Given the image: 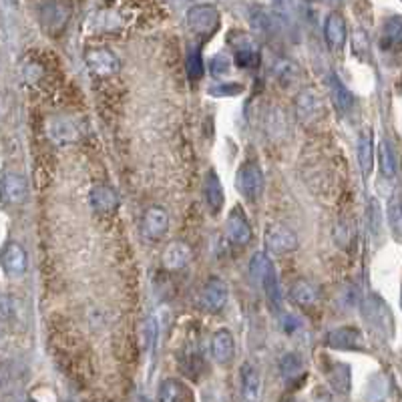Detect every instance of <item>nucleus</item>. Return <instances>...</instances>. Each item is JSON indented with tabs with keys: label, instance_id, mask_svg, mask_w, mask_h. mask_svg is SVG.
Returning <instances> with one entry per match:
<instances>
[{
	"label": "nucleus",
	"instance_id": "f257e3e1",
	"mask_svg": "<svg viewBox=\"0 0 402 402\" xmlns=\"http://www.w3.org/2000/svg\"><path fill=\"white\" fill-rule=\"evenodd\" d=\"M362 314H364L366 322L377 332H380L382 336H392L394 320H392L386 302L382 300L380 296H368L366 298V302L362 304Z\"/></svg>",
	"mask_w": 402,
	"mask_h": 402
},
{
	"label": "nucleus",
	"instance_id": "f03ea898",
	"mask_svg": "<svg viewBox=\"0 0 402 402\" xmlns=\"http://www.w3.org/2000/svg\"><path fill=\"white\" fill-rule=\"evenodd\" d=\"M188 26L197 37L209 38L219 26V13L214 4H195L188 11Z\"/></svg>",
	"mask_w": 402,
	"mask_h": 402
},
{
	"label": "nucleus",
	"instance_id": "7ed1b4c3",
	"mask_svg": "<svg viewBox=\"0 0 402 402\" xmlns=\"http://www.w3.org/2000/svg\"><path fill=\"white\" fill-rule=\"evenodd\" d=\"M265 248L274 255H284L298 248V238L289 227L282 224H270L264 231Z\"/></svg>",
	"mask_w": 402,
	"mask_h": 402
},
{
	"label": "nucleus",
	"instance_id": "20e7f679",
	"mask_svg": "<svg viewBox=\"0 0 402 402\" xmlns=\"http://www.w3.org/2000/svg\"><path fill=\"white\" fill-rule=\"evenodd\" d=\"M236 188L246 197V200H255L262 189H264V173L262 167L255 161H248L246 165H241L236 177Z\"/></svg>",
	"mask_w": 402,
	"mask_h": 402
},
{
	"label": "nucleus",
	"instance_id": "39448f33",
	"mask_svg": "<svg viewBox=\"0 0 402 402\" xmlns=\"http://www.w3.org/2000/svg\"><path fill=\"white\" fill-rule=\"evenodd\" d=\"M296 115H298L302 125H314L316 121H320L324 117V100L320 99V95L314 88H306L298 95Z\"/></svg>",
	"mask_w": 402,
	"mask_h": 402
},
{
	"label": "nucleus",
	"instance_id": "423d86ee",
	"mask_svg": "<svg viewBox=\"0 0 402 402\" xmlns=\"http://www.w3.org/2000/svg\"><path fill=\"white\" fill-rule=\"evenodd\" d=\"M326 344L332 350L364 352V338L358 328L352 326H342L328 332Z\"/></svg>",
	"mask_w": 402,
	"mask_h": 402
},
{
	"label": "nucleus",
	"instance_id": "0eeeda50",
	"mask_svg": "<svg viewBox=\"0 0 402 402\" xmlns=\"http://www.w3.org/2000/svg\"><path fill=\"white\" fill-rule=\"evenodd\" d=\"M227 296H229V292H227L226 282L219 280V277H209L205 282L203 289H201V306H203V310H207L212 314H217V312L224 310Z\"/></svg>",
	"mask_w": 402,
	"mask_h": 402
},
{
	"label": "nucleus",
	"instance_id": "6e6552de",
	"mask_svg": "<svg viewBox=\"0 0 402 402\" xmlns=\"http://www.w3.org/2000/svg\"><path fill=\"white\" fill-rule=\"evenodd\" d=\"M229 45L236 49V63H238V67L251 69V67H255V64L260 63L258 47H255V42H253L248 35L234 30V33L229 35Z\"/></svg>",
	"mask_w": 402,
	"mask_h": 402
},
{
	"label": "nucleus",
	"instance_id": "1a4fd4ad",
	"mask_svg": "<svg viewBox=\"0 0 402 402\" xmlns=\"http://www.w3.org/2000/svg\"><path fill=\"white\" fill-rule=\"evenodd\" d=\"M2 268L11 277L25 276L28 268V258H26L25 248L16 241H8L2 250Z\"/></svg>",
	"mask_w": 402,
	"mask_h": 402
},
{
	"label": "nucleus",
	"instance_id": "9d476101",
	"mask_svg": "<svg viewBox=\"0 0 402 402\" xmlns=\"http://www.w3.org/2000/svg\"><path fill=\"white\" fill-rule=\"evenodd\" d=\"M226 234L227 239H229L234 246H248L251 241L250 222H248V217H246V214H243L239 207L231 209L229 215H227Z\"/></svg>",
	"mask_w": 402,
	"mask_h": 402
},
{
	"label": "nucleus",
	"instance_id": "9b49d317",
	"mask_svg": "<svg viewBox=\"0 0 402 402\" xmlns=\"http://www.w3.org/2000/svg\"><path fill=\"white\" fill-rule=\"evenodd\" d=\"M85 61L95 75H113L119 71V59L109 49H88L85 52Z\"/></svg>",
	"mask_w": 402,
	"mask_h": 402
},
{
	"label": "nucleus",
	"instance_id": "f8f14e48",
	"mask_svg": "<svg viewBox=\"0 0 402 402\" xmlns=\"http://www.w3.org/2000/svg\"><path fill=\"white\" fill-rule=\"evenodd\" d=\"M212 356L217 364H229L236 356L234 334L227 328H219L212 338Z\"/></svg>",
	"mask_w": 402,
	"mask_h": 402
},
{
	"label": "nucleus",
	"instance_id": "ddd939ff",
	"mask_svg": "<svg viewBox=\"0 0 402 402\" xmlns=\"http://www.w3.org/2000/svg\"><path fill=\"white\" fill-rule=\"evenodd\" d=\"M169 229V215L165 212L163 207H149L145 212V217H143V231L145 236L153 241L161 239L167 234Z\"/></svg>",
	"mask_w": 402,
	"mask_h": 402
},
{
	"label": "nucleus",
	"instance_id": "4468645a",
	"mask_svg": "<svg viewBox=\"0 0 402 402\" xmlns=\"http://www.w3.org/2000/svg\"><path fill=\"white\" fill-rule=\"evenodd\" d=\"M91 207L99 214H113L119 207V193L111 185H97L88 193Z\"/></svg>",
	"mask_w": 402,
	"mask_h": 402
},
{
	"label": "nucleus",
	"instance_id": "2eb2a0df",
	"mask_svg": "<svg viewBox=\"0 0 402 402\" xmlns=\"http://www.w3.org/2000/svg\"><path fill=\"white\" fill-rule=\"evenodd\" d=\"M191 255H193V251H191V248L185 241H171L165 248L161 262H163L165 270L177 272V270H181V268H185L189 264Z\"/></svg>",
	"mask_w": 402,
	"mask_h": 402
},
{
	"label": "nucleus",
	"instance_id": "dca6fc26",
	"mask_svg": "<svg viewBox=\"0 0 402 402\" xmlns=\"http://www.w3.org/2000/svg\"><path fill=\"white\" fill-rule=\"evenodd\" d=\"M241 394L243 402H258L260 401V392H262V377L260 370L251 362H246L241 366Z\"/></svg>",
	"mask_w": 402,
	"mask_h": 402
},
{
	"label": "nucleus",
	"instance_id": "f3484780",
	"mask_svg": "<svg viewBox=\"0 0 402 402\" xmlns=\"http://www.w3.org/2000/svg\"><path fill=\"white\" fill-rule=\"evenodd\" d=\"M358 163L362 169V176L368 177L374 167V133L366 127L358 135Z\"/></svg>",
	"mask_w": 402,
	"mask_h": 402
},
{
	"label": "nucleus",
	"instance_id": "a211bd4d",
	"mask_svg": "<svg viewBox=\"0 0 402 402\" xmlns=\"http://www.w3.org/2000/svg\"><path fill=\"white\" fill-rule=\"evenodd\" d=\"M324 37H326L328 45L334 50H340L346 42V23L338 13H330L324 23Z\"/></svg>",
	"mask_w": 402,
	"mask_h": 402
},
{
	"label": "nucleus",
	"instance_id": "6ab92c4d",
	"mask_svg": "<svg viewBox=\"0 0 402 402\" xmlns=\"http://www.w3.org/2000/svg\"><path fill=\"white\" fill-rule=\"evenodd\" d=\"M159 402H193V394L181 380L167 378L159 386Z\"/></svg>",
	"mask_w": 402,
	"mask_h": 402
},
{
	"label": "nucleus",
	"instance_id": "aec40b11",
	"mask_svg": "<svg viewBox=\"0 0 402 402\" xmlns=\"http://www.w3.org/2000/svg\"><path fill=\"white\" fill-rule=\"evenodd\" d=\"M289 294H292V300L296 302L298 306H302V308H312L320 300V288L310 280H298L292 286Z\"/></svg>",
	"mask_w": 402,
	"mask_h": 402
},
{
	"label": "nucleus",
	"instance_id": "412c9836",
	"mask_svg": "<svg viewBox=\"0 0 402 402\" xmlns=\"http://www.w3.org/2000/svg\"><path fill=\"white\" fill-rule=\"evenodd\" d=\"M203 193H205V201L209 205V209L217 214L224 203H226V193H224V188H222V181L215 171H209L205 176V183H203Z\"/></svg>",
	"mask_w": 402,
	"mask_h": 402
},
{
	"label": "nucleus",
	"instance_id": "4be33fe9",
	"mask_svg": "<svg viewBox=\"0 0 402 402\" xmlns=\"http://www.w3.org/2000/svg\"><path fill=\"white\" fill-rule=\"evenodd\" d=\"M328 87H330V97H332L334 107L338 109L340 113H348L352 109V105H354V95L348 91V87L336 75H330Z\"/></svg>",
	"mask_w": 402,
	"mask_h": 402
},
{
	"label": "nucleus",
	"instance_id": "5701e85b",
	"mask_svg": "<svg viewBox=\"0 0 402 402\" xmlns=\"http://www.w3.org/2000/svg\"><path fill=\"white\" fill-rule=\"evenodd\" d=\"M2 189H4V200L8 203H23L26 200V181L25 177L18 173H6L4 181H2Z\"/></svg>",
	"mask_w": 402,
	"mask_h": 402
},
{
	"label": "nucleus",
	"instance_id": "b1692460",
	"mask_svg": "<svg viewBox=\"0 0 402 402\" xmlns=\"http://www.w3.org/2000/svg\"><path fill=\"white\" fill-rule=\"evenodd\" d=\"M49 135L52 141L67 145V143L76 141V129L71 121H67L63 117H54L49 123Z\"/></svg>",
	"mask_w": 402,
	"mask_h": 402
},
{
	"label": "nucleus",
	"instance_id": "393cba45",
	"mask_svg": "<svg viewBox=\"0 0 402 402\" xmlns=\"http://www.w3.org/2000/svg\"><path fill=\"white\" fill-rule=\"evenodd\" d=\"M328 382L340 394H348L350 392V366L336 362L332 366V370H328Z\"/></svg>",
	"mask_w": 402,
	"mask_h": 402
},
{
	"label": "nucleus",
	"instance_id": "a878e982",
	"mask_svg": "<svg viewBox=\"0 0 402 402\" xmlns=\"http://www.w3.org/2000/svg\"><path fill=\"white\" fill-rule=\"evenodd\" d=\"M382 45L386 47H396L402 45V16L394 14L382 26Z\"/></svg>",
	"mask_w": 402,
	"mask_h": 402
},
{
	"label": "nucleus",
	"instance_id": "bb28decb",
	"mask_svg": "<svg viewBox=\"0 0 402 402\" xmlns=\"http://www.w3.org/2000/svg\"><path fill=\"white\" fill-rule=\"evenodd\" d=\"M280 370H282V377L284 380H296V378H300L304 374V362H302V358L298 354H294V352H288V354H284L282 356V360H280Z\"/></svg>",
	"mask_w": 402,
	"mask_h": 402
},
{
	"label": "nucleus",
	"instance_id": "cd10ccee",
	"mask_svg": "<svg viewBox=\"0 0 402 402\" xmlns=\"http://www.w3.org/2000/svg\"><path fill=\"white\" fill-rule=\"evenodd\" d=\"M276 270H274V264H272V260L265 255V253H262V251H258L253 258H251V262H250V274H251V277L255 280V282H264L265 277L268 276H272Z\"/></svg>",
	"mask_w": 402,
	"mask_h": 402
},
{
	"label": "nucleus",
	"instance_id": "c85d7f7f",
	"mask_svg": "<svg viewBox=\"0 0 402 402\" xmlns=\"http://www.w3.org/2000/svg\"><path fill=\"white\" fill-rule=\"evenodd\" d=\"M378 159H380V171H382V176H396V169H398L396 155H394V149H392V145H390L389 141H382V143H380V147H378Z\"/></svg>",
	"mask_w": 402,
	"mask_h": 402
},
{
	"label": "nucleus",
	"instance_id": "c756f323",
	"mask_svg": "<svg viewBox=\"0 0 402 402\" xmlns=\"http://www.w3.org/2000/svg\"><path fill=\"white\" fill-rule=\"evenodd\" d=\"M185 69H188L189 81H200L203 73H205V67H203V59H201L200 49H191L188 52V61H185Z\"/></svg>",
	"mask_w": 402,
	"mask_h": 402
},
{
	"label": "nucleus",
	"instance_id": "7c9ffc66",
	"mask_svg": "<svg viewBox=\"0 0 402 402\" xmlns=\"http://www.w3.org/2000/svg\"><path fill=\"white\" fill-rule=\"evenodd\" d=\"M389 222L392 227V234L398 239H402V203L392 201L389 205Z\"/></svg>",
	"mask_w": 402,
	"mask_h": 402
},
{
	"label": "nucleus",
	"instance_id": "2f4dec72",
	"mask_svg": "<svg viewBox=\"0 0 402 402\" xmlns=\"http://www.w3.org/2000/svg\"><path fill=\"white\" fill-rule=\"evenodd\" d=\"M209 71H212V75L214 76L229 75V71H231V61H229V57H226L224 52H219V54L212 57V61H209Z\"/></svg>",
	"mask_w": 402,
	"mask_h": 402
},
{
	"label": "nucleus",
	"instance_id": "473e14b6",
	"mask_svg": "<svg viewBox=\"0 0 402 402\" xmlns=\"http://www.w3.org/2000/svg\"><path fill=\"white\" fill-rule=\"evenodd\" d=\"M243 91V87L239 85V83H219V85H215V87L209 88V95H214V97H236Z\"/></svg>",
	"mask_w": 402,
	"mask_h": 402
},
{
	"label": "nucleus",
	"instance_id": "72a5a7b5",
	"mask_svg": "<svg viewBox=\"0 0 402 402\" xmlns=\"http://www.w3.org/2000/svg\"><path fill=\"white\" fill-rule=\"evenodd\" d=\"M155 340H157V324H155V320H147V324H145V348L149 352L155 346Z\"/></svg>",
	"mask_w": 402,
	"mask_h": 402
},
{
	"label": "nucleus",
	"instance_id": "f704fd0d",
	"mask_svg": "<svg viewBox=\"0 0 402 402\" xmlns=\"http://www.w3.org/2000/svg\"><path fill=\"white\" fill-rule=\"evenodd\" d=\"M300 326H302L300 320H298L296 316L288 314L286 318H284V330H286L288 334H294V330H296V328H300Z\"/></svg>",
	"mask_w": 402,
	"mask_h": 402
},
{
	"label": "nucleus",
	"instance_id": "c9c22d12",
	"mask_svg": "<svg viewBox=\"0 0 402 402\" xmlns=\"http://www.w3.org/2000/svg\"><path fill=\"white\" fill-rule=\"evenodd\" d=\"M286 402H300V401H296V398H289V401H286Z\"/></svg>",
	"mask_w": 402,
	"mask_h": 402
},
{
	"label": "nucleus",
	"instance_id": "e433bc0d",
	"mask_svg": "<svg viewBox=\"0 0 402 402\" xmlns=\"http://www.w3.org/2000/svg\"><path fill=\"white\" fill-rule=\"evenodd\" d=\"M401 306H402V294H401Z\"/></svg>",
	"mask_w": 402,
	"mask_h": 402
},
{
	"label": "nucleus",
	"instance_id": "4c0bfd02",
	"mask_svg": "<svg viewBox=\"0 0 402 402\" xmlns=\"http://www.w3.org/2000/svg\"><path fill=\"white\" fill-rule=\"evenodd\" d=\"M28 402H37V401H28Z\"/></svg>",
	"mask_w": 402,
	"mask_h": 402
}]
</instances>
